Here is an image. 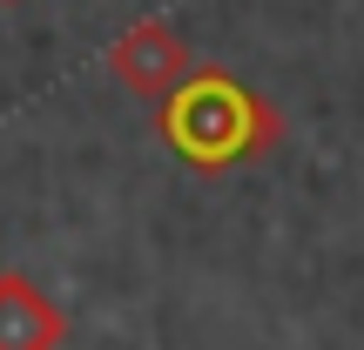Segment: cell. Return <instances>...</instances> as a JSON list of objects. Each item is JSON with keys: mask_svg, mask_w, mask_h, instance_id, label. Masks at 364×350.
<instances>
[{"mask_svg": "<svg viewBox=\"0 0 364 350\" xmlns=\"http://www.w3.org/2000/svg\"><path fill=\"white\" fill-rule=\"evenodd\" d=\"M156 128L176 148V162H189L196 175H223L236 162H263L284 148V115L270 94H257L250 81H236L230 67L196 61L156 102Z\"/></svg>", "mask_w": 364, "mask_h": 350, "instance_id": "cell-1", "label": "cell"}, {"mask_svg": "<svg viewBox=\"0 0 364 350\" xmlns=\"http://www.w3.org/2000/svg\"><path fill=\"white\" fill-rule=\"evenodd\" d=\"M189 67L196 61H189V48H182V34L169 21H129L115 40H108V75H115L135 102H149V108H156Z\"/></svg>", "mask_w": 364, "mask_h": 350, "instance_id": "cell-2", "label": "cell"}, {"mask_svg": "<svg viewBox=\"0 0 364 350\" xmlns=\"http://www.w3.org/2000/svg\"><path fill=\"white\" fill-rule=\"evenodd\" d=\"M68 337V317L48 290H34L21 270H0V350H54Z\"/></svg>", "mask_w": 364, "mask_h": 350, "instance_id": "cell-3", "label": "cell"}]
</instances>
